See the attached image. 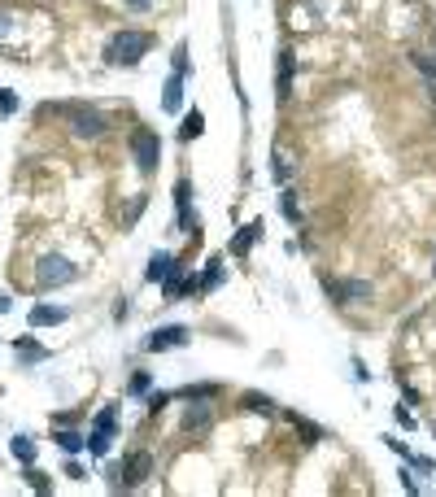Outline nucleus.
<instances>
[{
    "label": "nucleus",
    "instance_id": "f257e3e1",
    "mask_svg": "<svg viewBox=\"0 0 436 497\" xmlns=\"http://www.w3.org/2000/svg\"><path fill=\"white\" fill-rule=\"evenodd\" d=\"M149 49H153L149 31H118V35H110V44H105V62L110 66H136Z\"/></svg>",
    "mask_w": 436,
    "mask_h": 497
},
{
    "label": "nucleus",
    "instance_id": "f03ea898",
    "mask_svg": "<svg viewBox=\"0 0 436 497\" xmlns=\"http://www.w3.org/2000/svg\"><path fill=\"white\" fill-rule=\"evenodd\" d=\"M79 279V266L70 262V257H62V253H44L40 257V270H35V288H62V283H75Z\"/></svg>",
    "mask_w": 436,
    "mask_h": 497
},
{
    "label": "nucleus",
    "instance_id": "7ed1b4c3",
    "mask_svg": "<svg viewBox=\"0 0 436 497\" xmlns=\"http://www.w3.org/2000/svg\"><path fill=\"white\" fill-rule=\"evenodd\" d=\"M131 157H136V166L144 175L157 170V162H162V140H157V131H149V127L131 131Z\"/></svg>",
    "mask_w": 436,
    "mask_h": 497
},
{
    "label": "nucleus",
    "instance_id": "20e7f679",
    "mask_svg": "<svg viewBox=\"0 0 436 497\" xmlns=\"http://www.w3.org/2000/svg\"><path fill=\"white\" fill-rule=\"evenodd\" d=\"M66 118H70V131L79 140H101L110 131V123H105L97 110H84V105H66Z\"/></svg>",
    "mask_w": 436,
    "mask_h": 497
},
{
    "label": "nucleus",
    "instance_id": "39448f33",
    "mask_svg": "<svg viewBox=\"0 0 436 497\" xmlns=\"http://www.w3.org/2000/svg\"><path fill=\"white\" fill-rule=\"evenodd\" d=\"M323 292L336 305H358V301H371L375 288H371L367 279H323Z\"/></svg>",
    "mask_w": 436,
    "mask_h": 497
},
{
    "label": "nucleus",
    "instance_id": "423d86ee",
    "mask_svg": "<svg viewBox=\"0 0 436 497\" xmlns=\"http://www.w3.org/2000/svg\"><path fill=\"white\" fill-rule=\"evenodd\" d=\"M149 471H153V458H149V454H131V458L123 463V471L114 476V489H136V484L149 480Z\"/></svg>",
    "mask_w": 436,
    "mask_h": 497
},
{
    "label": "nucleus",
    "instance_id": "0eeeda50",
    "mask_svg": "<svg viewBox=\"0 0 436 497\" xmlns=\"http://www.w3.org/2000/svg\"><path fill=\"white\" fill-rule=\"evenodd\" d=\"M183 345H188V327H179V323H175V327H157L144 340L149 353H166V349H183Z\"/></svg>",
    "mask_w": 436,
    "mask_h": 497
},
{
    "label": "nucleus",
    "instance_id": "6e6552de",
    "mask_svg": "<svg viewBox=\"0 0 436 497\" xmlns=\"http://www.w3.org/2000/svg\"><path fill=\"white\" fill-rule=\"evenodd\" d=\"M162 110H166V114H179V110H183V75H170V79H166V92H162Z\"/></svg>",
    "mask_w": 436,
    "mask_h": 497
},
{
    "label": "nucleus",
    "instance_id": "1a4fd4ad",
    "mask_svg": "<svg viewBox=\"0 0 436 497\" xmlns=\"http://www.w3.org/2000/svg\"><path fill=\"white\" fill-rule=\"evenodd\" d=\"M170 270H175V253H166V248H162V253H153V257H149L144 279H149V283H162V279L170 275Z\"/></svg>",
    "mask_w": 436,
    "mask_h": 497
},
{
    "label": "nucleus",
    "instance_id": "9d476101",
    "mask_svg": "<svg viewBox=\"0 0 436 497\" xmlns=\"http://www.w3.org/2000/svg\"><path fill=\"white\" fill-rule=\"evenodd\" d=\"M188 201H192V183L179 179V183H175V218H179V227H183V231L192 227V218H188Z\"/></svg>",
    "mask_w": 436,
    "mask_h": 497
},
{
    "label": "nucleus",
    "instance_id": "9b49d317",
    "mask_svg": "<svg viewBox=\"0 0 436 497\" xmlns=\"http://www.w3.org/2000/svg\"><path fill=\"white\" fill-rule=\"evenodd\" d=\"M266 227H262V218H253L249 222V227H240V235H235V240H231V253L235 257H244V253H249V248H253V240H257V235H262Z\"/></svg>",
    "mask_w": 436,
    "mask_h": 497
},
{
    "label": "nucleus",
    "instance_id": "f8f14e48",
    "mask_svg": "<svg viewBox=\"0 0 436 497\" xmlns=\"http://www.w3.org/2000/svg\"><path fill=\"white\" fill-rule=\"evenodd\" d=\"M183 428L188 432H205L209 428V406H205V401H192V406L183 410Z\"/></svg>",
    "mask_w": 436,
    "mask_h": 497
},
{
    "label": "nucleus",
    "instance_id": "ddd939ff",
    "mask_svg": "<svg viewBox=\"0 0 436 497\" xmlns=\"http://www.w3.org/2000/svg\"><path fill=\"white\" fill-rule=\"evenodd\" d=\"M275 88H279V101L292 97V53H279V75H275Z\"/></svg>",
    "mask_w": 436,
    "mask_h": 497
},
{
    "label": "nucleus",
    "instance_id": "4468645a",
    "mask_svg": "<svg viewBox=\"0 0 436 497\" xmlns=\"http://www.w3.org/2000/svg\"><path fill=\"white\" fill-rule=\"evenodd\" d=\"M53 323H66V310H57V305H35L31 310V327H53Z\"/></svg>",
    "mask_w": 436,
    "mask_h": 497
},
{
    "label": "nucleus",
    "instance_id": "2eb2a0df",
    "mask_svg": "<svg viewBox=\"0 0 436 497\" xmlns=\"http://www.w3.org/2000/svg\"><path fill=\"white\" fill-rule=\"evenodd\" d=\"M162 283H166V288H162V292H166V301H179L183 292H192V288H196V283L188 279V275H166Z\"/></svg>",
    "mask_w": 436,
    "mask_h": 497
},
{
    "label": "nucleus",
    "instance_id": "dca6fc26",
    "mask_svg": "<svg viewBox=\"0 0 436 497\" xmlns=\"http://www.w3.org/2000/svg\"><path fill=\"white\" fill-rule=\"evenodd\" d=\"M222 393L218 384H188V388H179V397H188V401H214Z\"/></svg>",
    "mask_w": 436,
    "mask_h": 497
},
{
    "label": "nucleus",
    "instance_id": "f3484780",
    "mask_svg": "<svg viewBox=\"0 0 436 497\" xmlns=\"http://www.w3.org/2000/svg\"><path fill=\"white\" fill-rule=\"evenodd\" d=\"M201 131H205V114H201V110H192V114L183 118V127H179V140H196Z\"/></svg>",
    "mask_w": 436,
    "mask_h": 497
},
{
    "label": "nucleus",
    "instance_id": "a211bd4d",
    "mask_svg": "<svg viewBox=\"0 0 436 497\" xmlns=\"http://www.w3.org/2000/svg\"><path fill=\"white\" fill-rule=\"evenodd\" d=\"M244 410H253V414H275V401H270L266 393H244Z\"/></svg>",
    "mask_w": 436,
    "mask_h": 497
},
{
    "label": "nucleus",
    "instance_id": "6ab92c4d",
    "mask_svg": "<svg viewBox=\"0 0 436 497\" xmlns=\"http://www.w3.org/2000/svg\"><path fill=\"white\" fill-rule=\"evenodd\" d=\"M279 209H284V218L292 222V227H301V205H297V192H292V188L279 196Z\"/></svg>",
    "mask_w": 436,
    "mask_h": 497
},
{
    "label": "nucleus",
    "instance_id": "aec40b11",
    "mask_svg": "<svg viewBox=\"0 0 436 497\" xmlns=\"http://www.w3.org/2000/svg\"><path fill=\"white\" fill-rule=\"evenodd\" d=\"M53 441H57V445H62V449H66V454H79V449H88V436H79V432H66V428H62V432H57V436H53Z\"/></svg>",
    "mask_w": 436,
    "mask_h": 497
},
{
    "label": "nucleus",
    "instance_id": "412c9836",
    "mask_svg": "<svg viewBox=\"0 0 436 497\" xmlns=\"http://www.w3.org/2000/svg\"><path fill=\"white\" fill-rule=\"evenodd\" d=\"M14 458H18L22 467L35 463V441H31V436H14Z\"/></svg>",
    "mask_w": 436,
    "mask_h": 497
},
{
    "label": "nucleus",
    "instance_id": "4be33fe9",
    "mask_svg": "<svg viewBox=\"0 0 436 497\" xmlns=\"http://www.w3.org/2000/svg\"><path fill=\"white\" fill-rule=\"evenodd\" d=\"M218 283H222V262L214 257V262H209V270L201 275V283H196V292H214Z\"/></svg>",
    "mask_w": 436,
    "mask_h": 497
},
{
    "label": "nucleus",
    "instance_id": "5701e85b",
    "mask_svg": "<svg viewBox=\"0 0 436 497\" xmlns=\"http://www.w3.org/2000/svg\"><path fill=\"white\" fill-rule=\"evenodd\" d=\"M18 353H22V362H44V358H49V349H40V345H35V340H27V336H22L18 340Z\"/></svg>",
    "mask_w": 436,
    "mask_h": 497
},
{
    "label": "nucleus",
    "instance_id": "b1692460",
    "mask_svg": "<svg viewBox=\"0 0 436 497\" xmlns=\"http://www.w3.org/2000/svg\"><path fill=\"white\" fill-rule=\"evenodd\" d=\"M97 432H118V406H105L101 414H97Z\"/></svg>",
    "mask_w": 436,
    "mask_h": 497
},
{
    "label": "nucleus",
    "instance_id": "393cba45",
    "mask_svg": "<svg viewBox=\"0 0 436 497\" xmlns=\"http://www.w3.org/2000/svg\"><path fill=\"white\" fill-rule=\"evenodd\" d=\"M110 441H114L110 432H97V428H92V436H88V449H92L97 458H105V454H110Z\"/></svg>",
    "mask_w": 436,
    "mask_h": 497
},
{
    "label": "nucleus",
    "instance_id": "a878e982",
    "mask_svg": "<svg viewBox=\"0 0 436 497\" xmlns=\"http://www.w3.org/2000/svg\"><path fill=\"white\" fill-rule=\"evenodd\" d=\"M27 484H31V489H35V493H49V489H53V480H49V476H44V471H35V463L27 467Z\"/></svg>",
    "mask_w": 436,
    "mask_h": 497
},
{
    "label": "nucleus",
    "instance_id": "bb28decb",
    "mask_svg": "<svg viewBox=\"0 0 436 497\" xmlns=\"http://www.w3.org/2000/svg\"><path fill=\"white\" fill-rule=\"evenodd\" d=\"M18 114V97L9 88H0V118H14Z\"/></svg>",
    "mask_w": 436,
    "mask_h": 497
},
{
    "label": "nucleus",
    "instance_id": "cd10ccee",
    "mask_svg": "<svg viewBox=\"0 0 436 497\" xmlns=\"http://www.w3.org/2000/svg\"><path fill=\"white\" fill-rule=\"evenodd\" d=\"M149 388H153V375H149V371H136V375H131V393L140 397V393H149Z\"/></svg>",
    "mask_w": 436,
    "mask_h": 497
},
{
    "label": "nucleus",
    "instance_id": "c85d7f7f",
    "mask_svg": "<svg viewBox=\"0 0 436 497\" xmlns=\"http://www.w3.org/2000/svg\"><path fill=\"white\" fill-rule=\"evenodd\" d=\"M410 62H415V66L423 70V75H436V57H432V53H415Z\"/></svg>",
    "mask_w": 436,
    "mask_h": 497
},
{
    "label": "nucleus",
    "instance_id": "c756f323",
    "mask_svg": "<svg viewBox=\"0 0 436 497\" xmlns=\"http://www.w3.org/2000/svg\"><path fill=\"white\" fill-rule=\"evenodd\" d=\"M175 75L188 79V44H179V49H175Z\"/></svg>",
    "mask_w": 436,
    "mask_h": 497
},
{
    "label": "nucleus",
    "instance_id": "7c9ffc66",
    "mask_svg": "<svg viewBox=\"0 0 436 497\" xmlns=\"http://www.w3.org/2000/svg\"><path fill=\"white\" fill-rule=\"evenodd\" d=\"M166 406H170V393H153L149 397V414H162Z\"/></svg>",
    "mask_w": 436,
    "mask_h": 497
},
{
    "label": "nucleus",
    "instance_id": "2f4dec72",
    "mask_svg": "<svg viewBox=\"0 0 436 497\" xmlns=\"http://www.w3.org/2000/svg\"><path fill=\"white\" fill-rule=\"evenodd\" d=\"M14 27H18V22H14V18H9V14H0V44H5V40H9V35H14Z\"/></svg>",
    "mask_w": 436,
    "mask_h": 497
},
{
    "label": "nucleus",
    "instance_id": "473e14b6",
    "mask_svg": "<svg viewBox=\"0 0 436 497\" xmlns=\"http://www.w3.org/2000/svg\"><path fill=\"white\" fill-rule=\"evenodd\" d=\"M397 423H402V428H415V414H410V410H402V406H397Z\"/></svg>",
    "mask_w": 436,
    "mask_h": 497
},
{
    "label": "nucleus",
    "instance_id": "72a5a7b5",
    "mask_svg": "<svg viewBox=\"0 0 436 497\" xmlns=\"http://www.w3.org/2000/svg\"><path fill=\"white\" fill-rule=\"evenodd\" d=\"M384 441H388V449H393V454H402V458H410V449H406L402 441H393V436H384Z\"/></svg>",
    "mask_w": 436,
    "mask_h": 497
},
{
    "label": "nucleus",
    "instance_id": "f704fd0d",
    "mask_svg": "<svg viewBox=\"0 0 436 497\" xmlns=\"http://www.w3.org/2000/svg\"><path fill=\"white\" fill-rule=\"evenodd\" d=\"M402 489H406V493H419V484H415V476H410V471H402Z\"/></svg>",
    "mask_w": 436,
    "mask_h": 497
},
{
    "label": "nucleus",
    "instance_id": "c9c22d12",
    "mask_svg": "<svg viewBox=\"0 0 436 497\" xmlns=\"http://www.w3.org/2000/svg\"><path fill=\"white\" fill-rule=\"evenodd\" d=\"M127 9H136V14H144V9H153V0H127Z\"/></svg>",
    "mask_w": 436,
    "mask_h": 497
},
{
    "label": "nucleus",
    "instance_id": "e433bc0d",
    "mask_svg": "<svg viewBox=\"0 0 436 497\" xmlns=\"http://www.w3.org/2000/svg\"><path fill=\"white\" fill-rule=\"evenodd\" d=\"M432 275H436V266H432Z\"/></svg>",
    "mask_w": 436,
    "mask_h": 497
}]
</instances>
